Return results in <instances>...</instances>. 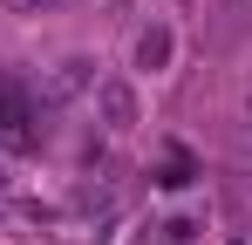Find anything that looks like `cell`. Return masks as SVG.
<instances>
[{
	"label": "cell",
	"mask_w": 252,
	"mask_h": 245,
	"mask_svg": "<svg viewBox=\"0 0 252 245\" xmlns=\"http://www.w3.org/2000/svg\"><path fill=\"white\" fill-rule=\"evenodd\" d=\"M95 109H102L109 129H129V122H136V89H129V82H102V89H95Z\"/></svg>",
	"instance_id": "cell-1"
},
{
	"label": "cell",
	"mask_w": 252,
	"mask_h": 245,
	"mask_svg": "<svg viewBox=\"0 0 252 245\" xmlns=\"http://www.w3.org/2000/svg\"><path fill=\"white\" fill-rule=\"evenodd\" d=\"M0 143H7V150H28V143H34V129H28V102H21L14 89L0 95Z\"/></svg>",
	"instance_id": "cell-2"
},
{
	"label": "cell",
	"mask_w": 252,
	"mask_h": 245,
	"mask_svg": "<svg viewBox=\"0 0 252 245\" xmlns=\"http://www.w3.org/2000/svg\"><path fill=\"white\" fill-rule=\"evenodd\" d=\"M170 48H177V41H170V28H164V21H150V28L136 34V68H150V75H157V68L170 61Z\"/></svg>",
	"instance_id": "cell-3"
},
{
	"label": "cell",
	"mask_w": 252,
	"mask_h": 245,
	"mask_svg": "<svg viewBox=\"0 0 252 245\" xmlns=\"http://www.w3.org/2000/svg\"><path fill=\"white\" fill-rule=\"evenodd\" d=\"M191 177H198V163L184 157V150H170V157H164V170H157V184H164V191H184Z\"/></svg>",
	"instance_id": "cell-4"
},
{
	"label": "cell",
	"mask_w": 252,
	"mask_h": 245,
	"mask_svg": "<svg viewBox=\"0 0 252 245\" xmlns=\"http://www.w3.org/2000/svg\"><path fill=\"white\" fill-rule=\"evenodd\" d=\"M82 82H89V61H62V68H55V82H48V95L62 102V95H75Z\"/></svg>",
	"instance_id": "cell-5"
},
{
	"label": "cell",
	"mask_w": 252,
	"mask_h": 245,
	"mask_svg": "<svg viewBox=\"0 0 252 245\" xmlns=\"http://www.w3.org/2000/svg\"><path fill=\"white\" fill-rule=\"evenodd\" d=\"M164 239H170V245H184V239H198V225H191V218H170V225H164Z\"/></svg>",
	"instance_id": "cell-6"
}]
</instances>
